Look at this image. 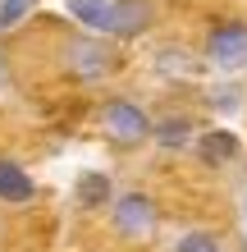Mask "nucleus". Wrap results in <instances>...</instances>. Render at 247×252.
<instances>
[{
    "instance_id": "9b49d317",
    "label": "nucleus",
    "mask_w": 247,
    "mask_h": 252,
    "mask_svg": "<svg viewBox=\"0 0 247 252\" xmlns=\"http://www.w3.org/2000/svg\"><path fill=\"white\" fill-rule=\"evenodd\" d=\"M106 5H110V0H69V14H74V19H78L82 28H96V32H101Z\"/></svg>"
},
{
    "instance_id": "20e7f679",
    "label": "nucleus",
    "mask_w": 247,
    "mask_h": 252,
    "mask_svg": "<svg viewBox=\"0 0 247 252\" xmlns=\"http://www.w3.org/2000/svg\"><path fill=\"white\" fill-rule=\"evenodd\" d=\"M64 69H69V73H78V78L110 73V69H114V51L106 46V41L78 37V41H69V51H64Z\"/></svg>"
},
{
    "instance_id": "f03ea898",
    "label": "nucleus",
    "mask_w": 247,
    "mask_h": 252,
    "mask_svg": "<svg viewBox=\"0 0 247 252\" xmlns=\"http://www.w3.org/2000/svg\"><path fill=\"white\" fill-rule=\"evenodd\" d=\"M206 60L220 69V73L247 69V23H238V19L215 23L211 32H206Z\"/></svg>"
},
{
    "instance_id": "1a4fd4ad",
    "label": "nucleus",
    "mask_w": 247,
    "mask_h": 252,
    "mask_svg": "<svg viewBox=\"0 0 247 252\" xmlns=\"http://www.w3.org/2000/svg\"><path fill=\"white\" fill-rule=\"evenodd\" d=\"M151 138L161 142V147H169V152H179V147H188V142H192V124H188L183 115H169V120L151 124Z\"/></svg>"
},
{
    "instance_id": "9d476101",
    "label": "nucleus",
    "mask_w": 247,
    "mask_h": 252,
    "mask_svg": "<svg viewBox=\"0 0 247 252\" xmlns=\"http://www.w3.org/2000/svg\"><path fill=\"white\" fill-rule=\"evenodd\" d=\"M174 252H220V239L211 229H188L174 239Z\"/></svg>"
},
{
    "instance_id": "6e6552de",
    "label": "nucleus",
    "mask_w": 247,
    "mask_h": 252,
    "mask_svg": "<svg viewBox=\"0 0 247 252\" xmlns=\"http://www.w3.org/2000/svg\"><path fill=\"white\" fill-rule=\"evenodd\" d=\"M114 197V188H110V174H96V170H87L82 179H78V206L82 211H101Z\"/></svg>"
},
{
    "instance_id": "f257e3e1",
    "label": "nucleus",
    "mask_w": 247,
    "mask_h": 252,
    "mask_svg": "<svg viewBox=\"0 0 247 252\" xmlns=\"http://www.w3.org/2000/svg\"><path fill=\"white\" fill-rule=\"evenodd\" d=\"M156 220H161V216H156V202L147 197V192H124V197H114V206H110V225L128 243L151 239V234H156Z\"/></svg>"
},
{
    "instance_id": "39448f33",
    "label": "nucleus",
    "mask_w": 247,
    "mask_h": 252,
    "mask_svg": "<svg viewBox=\"0 0 247 252\" xmlns=\"http://www.w3.org/2000/svg\"><path fill=\"white\" fill-rule=\"evenodd\" d=\"M147 23H151V5H147V0H110L106 19H101V32H110V37H137Z\"/></svg>"
},
{
    "instance_id": "7ed1b4c3",
    "label": "nucleus",
    "mask_w": 247,
    "mask_h": 252,
    "mask_svg": "<svg viewBox=\"0 0 247 252\" xmlns=\"http://www.w3.org/2000/svg\"><path fill=\"white\" fill-rule=\"evenodd\" d=\"M101 124H106V133H110L119 147L151 142V120H147V110L133 106V101H124V96L106 101V110H101Z\"/></svg>"
},
{
    "instance_id": "0eeeda50",
    "label": "nucleus",
    "mask_w": 247,
    "mask_h": 252,
    "mask_svg": "<svg viewBox=\"0 0 247 252\" xmlns=\"http://www.w3.org/2000/svg\"><path fill=\"white\" fill-rule=\"evenodd\" d=\"M197 152H201L206 165H229V160L238 156V138H234V133H224V128L201 133V138H197Z\"/></svg>"
},
{
    "instance_id": "423d86ee",
    "label": "nucleus",
    "mask_w": 247,
    "mask_h": 252,
    "mask_svg": "<svg viewBox=\"0 0 247 252\" xmlns=\"http://www.w3.org/2000/svg\"><path fill=\"white\" fill-rule=\"evenodd\" d=\"M37 197V184H32V174H27L19 160H0V202H14V206H23V202H32Z\"/></svg>"
},
{
    "instance_id": "f8f14e48",
    "label": "nucleus",
    "mask_w": 247,
    "mask_h": 252,
    "mask_svg": "<svg viewBox=\"0 0 247 252\" xmlns=\"http://www.w3.org/2000/svg\"><path fill=\"white\" fill-rule=\"evenodd\" d=\"M32 5H37V0H5V5H0V28H14Z\"/></svg>"
}]
</instances>
